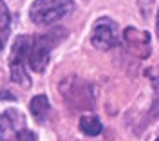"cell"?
Returning <instances> with one entry per match:
<instances>
[{"label":"cell","instance_id":"9","mask_svg":"<svg viewBox=\"0 0 159 141\" xmlns=\"http://www.w3.org/2000/svg\"><path fill=\"white\" fill-rule=\"evenodd\" d=\"M9 33H11V15L7 6L0 0V51L6 47Z\"/></svg>","mask_w":159,"mask_h":141},{"label":"cell","instance_id":"1","mask_svg":"<svg viewBox=\"0 0 159 141\" xmlns=\"http://www.w3.org/2000/svg\"><path fill=\"white\" fill-rule=\"evenodd\" d=\"M61 38H65L63 29H52L49 33L36 34L29 40V49H27V63L34 72H43L47 67L52 49L58 45Z\"/></svg>","mask_w":159,"mask_h":141},{"label":"cell","instance_id":"4","mask_svg":"<svg viewBox=\"0 0 159 141\" xmlns=\"http://www.w3.org/2000/svg\"><path fill=\"white\" fill-rule=\"evenodd\" d=\"M61 96L69 101L74 109H90L94 105V94L87 81L70 76L61 81Z\"/></svg>","mask_w":159,"mask_h":141},{"label":"cell","instance_id":"11","mask_svg":"<svg viewBox=\"0 0 159 141\" xmlns=\"http://www.w3.org/2000/svg\"><path fill=\"white\" fill-rule=\"evenodd\" d=\"M13 141H36V136L29 130H22V132H18V136Z\"/></svg>","mask_w":159,"mask_h":141},{"label":"cell","instance_id":"3","mask_svg":"<svg viewBox=\"0 0 159 141\" xmlns=\"http://www.w3.org/2000/svg\"><path fill=\"white\" fill-rule=\"evenodd\" d=\"M29 36L22 34L18 36L15 43H13V49L9 54V70H11V80L15 83H18L20 87H29L31 80L29 74L25 70V63H27V49H29Z\"/></svg>","mask_w":159,"mask_h":141},{"label":"cell","instance_id":"12","mask_svg":"<svg viewBox=\"0 0 159 141\" xmlns=\"http://www.w3.org/2000/svg\"><path fill=\"white\" fill-rule=\"evenodd\" d=\"M156 29H157V38H159V11H157V24H156Z\"/></svg>","mask_w":159,"mask_h":141},{"label":"cell","instance_id":"10","mask_svg":"<svg viewBox=\"0 0 159 141\" xmlns=\"http://www.w3.org/2000/svg\"><path fill=\"white\" fill-rule=\"evenodd\" d=\"M80 130L83 132L85 136H99L101 130H103V125H101V121L99 118L96 116H83L81 120H80Z\"/></svg>","mask_w":159,"mask_h":141},{"label":"cell","instance_id":"6","mask_svg":"<svg viewBox=\"0 0 159 141\" xmlns=\"http://www.w3.org/2000/svg\"><path fill=\"white\" fill-rule=\"evenodd\" d=\"M123 40L134 56H138V58H148L150 56V52H152L150 33L139 31L136 27H127L123 31Z\"/></svg>","mask_w":159,"mask_h":141},{"label":"cell","instance_id":"8","mask_svg":"<svg viewBox=\"0 0 159 141\" xmlns=\"http://www.w3.org/2000/svg\"><path fill=\"white\" fill-rule=\"evenodd\" d=\"M29 111L33 114V118L40 123H45L47 121V116H49V111H51V105H49V100L45 94H38L34 96L29 103Z\"/></svg>","mask_w":159,"mask_h":141},{"label":"cell","instance_id":"7","mask_svg":"<svg viewBox=\"0 0 159 141\" xmlns=\"http://www.w3.org/2000/svg\"><path fill=\"white\" fill-rule=\"evenodd\" d=\"M24 116L16 109H6L0 114V141H13L24 130Z\"/></svg>","mask_w":159,"mask_h":141},{"label":"cell","instance_id":"2","mask_svg":"<svg viewBox=\"0 0 159 141\" xmlns=\"http://www.w3.org/2000/svg\"><path fill=\"white\" fill-rule=\"evenodd\" d=\"M74 9L72 0H34L31 4L29 16L36 25H51L61 20Z\"/></svg>","mask_w":159,"mask_h":141},{"label":"cell","instance_id":"5","mask_svg":"<svg viewBox=\"0 0 159 141\" xmlns=\"http://www.w3.org/2000/svg\"><path fill=\"white\" fill-rule=\"evenodd\" d=\"M119 43V29L110 18H99L92 27V45L96 49L109 51Z\"/></svg>","mask_w":159,"mask_h":141},{"label":"cell","instance_id":"13","mask_svg":"<svg viewBox=\"0 0 159 141\" xmlns=\"http://www.w3.org/2000/svg\"><path fill=\"white\" fill-rule=\"evenodd\" d=\"M156 141H159V134H157V138H156Z\"/></svg>","mask_w":159,"mask_h":141}]
</instances>
